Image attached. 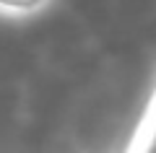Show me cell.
<instances>
[{"label": "cell", "mask_w": 156, "mask_h": 153, "mask_svg": "<svg viewBox=\"0 0 156 153\" xmlns=\"http://www.w3.org/2000/svg\"><path fill=\"white\" fill-rule=\"evenodd\" d=\"M128 153H156V83L138 114L133 132L125 143Z\"/></svg>", "instance_id": "obj_1"}, {"label": "cell", "mask_w": 156, "mask_h": 153, "mask_svg": "<svg viewBox=\"0 0 156 153\" xmlns=\"http://www.w3.org/2000/svg\"><path fill=\"white\" fill-rule=\"evenodd\" d=\"M42 5H47V0H0V8L8 13H34Z\"/></svg>", "instance_id": "obj_2"}]
</instances>
